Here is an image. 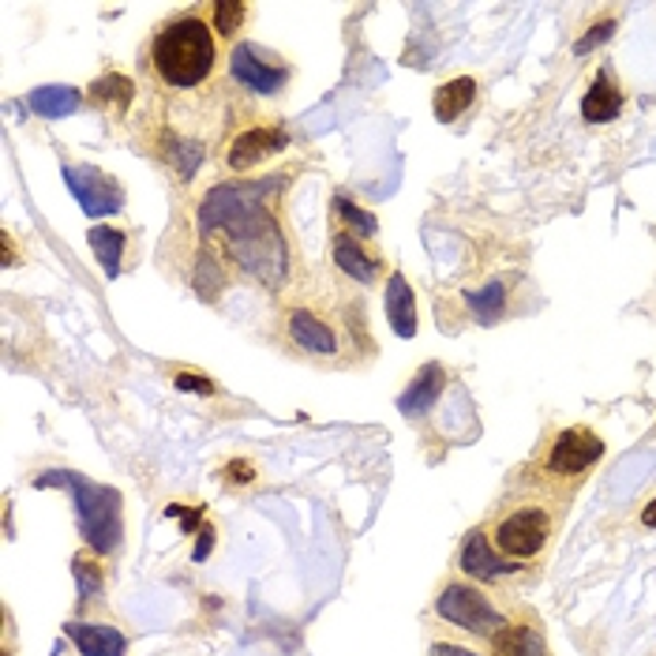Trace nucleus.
I'll use <instances>...</instances> for the list:
<instances>
[{"instance_id": "nucleus-1", "label": "nucleus", "mask_w": 656, "mask_h": 656, "mask_svg": "<svg viewBox=\"0 0 656 656\" xmlns=\"http://www.w3.org/2000/svg\"><path fill=\"white\" fill-rule=\"evenodd\" d=\"M259 196L262 188H214L203 199L199 222L203 230L222 225L230 233L225 244H230L233 259L244 262V270H251L262 282H278L285 274V248Z\"/></svg>"}, {"instance_id": "nucleus-2", "label": "nucleus", "mask_w": 656, "mask_h": 656, "mask_svg": "<svg viewBox=\"0 0 656 656\" xmlns=\"http://www.w3.org/2000/svg\"><path fill=\"white\" fill-rule=\"evenodd\" d=\"M151 60L154 72L165 79L177 91H191L203 79L214 72L218 60V42L214 31L207 26V20L199 15H184V20H173L151 46Z\"/></svg>"}, {"instance_id": "nucleus-3", "label": "nucleus", "mask_w": 656, "mask_h": 656, "mask_svg": "<svg viewBox=\"0 0 656 656\" xmlns=\"http://www.w3.org/2000/svg\"><path fill=\"white\" fill-rule=\"evenodd\" d=\"M68 488L75 495V514L79 525H83V537L98 555H113L120 548V537H125V514H120V492L117 488H105L86 480L83 472L72 469H49L38 477V488Z\"/></svg>"}, {"instance_id": "nucleus-4", "label": "nucleus", "mask_w": 656, "mask_h": 656, "mask_svg": "<svg viewBox=\"0 0 656 656\" xmlns=\"http://www.w3.org/2000/svg\"><path fill=\"white\" fill-rule=\"evenodd\" d=\"M435 611H440L446 623L469 630V634H480V637H495L499 630L506 626V616L495 608L492 597H484V593L469 582L443 585V593L435 597Z\"/></svg>"}, {"instance_id": "nucleus-5", "label": "nucleus", "mask_w": 656, "mask_h": 656, "mask_svg": "<svg viewBox=\"0 0 656 656\" xmlns=\"http://www.w3.org/2000/svg\"><path fill=\"white\" fill-rule=\"evenodd\" d=\"M548 540H551V518L540 506H522V511L514 514H503L492 532V544L499 548V555L506 559L540 555V551L548 548Z\"/></svg>"}, {"instance_id": "nucleus-6", "label": "nucleus", "mask_w": 656, "mask_h": 656, "mask_svg": "<svg viewBox=\"0 0 656 656\" xmlns=\"http://www.w3.org/2000/svg\"><path fill=\"white\" fill-rule=\"evenodd\" d=\"M604 458V443L589 427H563L548 446V472L555 477H582Z\"/></svg>"}, {"instance_id": "nucleus-7", "label": "nucleus", "mask_w": 656, "mask_h": 656, "mask_svg": "<svg viewBox=\"0 0 656 656\" xmlns=\"http://www.w3.org/2000/svg\"><path fill=\"white\" fill-rule=\"evenodd\" d=\"M65 180L72 188V196L79 199L83 214L102 218V214H117L120 203H125V191L113 177H105L94 165H65Z\"/></svg>"}, {"instance_id": "nucleus-8", "label": "nucleus", "mask_w": 656, "mask_h": 656, "mask_svg": "<svg viewBox=\"0 0 656 656\" xmlns=\"http://www.w3.org/2000/svg\"><path fill=\"white\" fill-rule=\"evenodd\" d=\"M230 68H233L236 83L248 86L251 94H278V91H282V83H285V75H289L282 65L267 60L256 46H236Z\"/></svg>"}, {"instance_id": "nucleus-9", "label": "nucleus", "mask_w": 656, "mask_h": 656, "mask_svg": "<svg viewBox=\"0 0 656 656\" xmlns=\"http://www.w3.org/2000/svg\"><path fill=\"white\" fill-rule=\"evenodd\" d=\"M285 147H289L285 131H278V128H248V131H241V136H236L233 143H230L225 165H230L233 173H248L251 165H259L262 157L285 151Z\"/></svg>"}, {"instance_id": "nucleus-10", "label": "nucleus", "mask_w": 656, "mask_h": 656, "mask_svg": "<svg viewBox=\"0 0 656 656\" xmlns=\"http://www.w3.org/2000/svg\"><path fill=\"white\" fill-rule=\"evenodd\" d=\"M461 571L477 577V582H499V577L514 574V566L506 555H499V548L488 540V532L472 529L466 544H461Z\"/></svg>"}, {"instance_id": "nucleus-11", "label": "nucleus", "mask_w": 656, "mask_h": 656, "mask_svg": "<svg viewBox=\"0 0 656 656\" xmlns=\"http://www.w3.org/2000/svg\"><path fill=\"white\" fill-rule=\"evenodd\" d=\"M383 308H387V323L394 327V335L398 338H413L417 335V296L413 289H409L406 274L401 270H394L390 282H387V296H383Z\"/></svg>"}, {"instance_id": "nucleus-12", "label": "nucleus", "mask_w": 656, "mask_h": 656, "mask_svg": "<svg viewBox=\"0 0 656 656\" xmlns=\"http://www.w3.org/2000/svg\"><path fill=\"white\" fill-rule=\"evenodd\" d=\"M623 91H619L616 83H611L608 72H600L593 79V86L585 91L582 98V117L589 120V125H611V120L623 113Z\"/></svg>"}, {"instance_id": "nucleus-13", "label": "nucleus", "mask_w": 656, "mask_h": 656, "mask_svg": "<svg viewBox=\"0 0 656 656\" xmlns=\"http://www.w3.org/2000/svg\"><path fill=\"white\" fill-rule=\"evenodd\" d=\"M443 387H446V372H443V364H424V367H420V372H417V379L409 383V390L398 398V409H401V413H406V417H420V413H427V409H432V401L443 394Z\"/></svg>"}, {"instance_id": "nucleus-14", "label": "nucleus", "mask_w": 656, "mask_h": 656, "mask_svg": "<svg viewBox=\"0 0 656 656\" xmlns=\"http://www.w3.org/2000/svg\"><path fill=\"white\" fill-rule=\"evenodd\" d=\"M68 637L79 645L83 656H125V634L102 623H68Z\"/></svg>"}, {"instance_id": "nucleus-15", "label": "nucleus", "mask_w": 656, "mask_h": 656, "mask_svg": "<svg viewBox=\"0 0 656 656\" xmlns=\"http://www.w3.org/2000/svg\"><path fill=\"white\" fill-rule=\"evenodd\" d=\"M289 338H293L301 349H308V353H319V356L335 353V330L308 308H296L289 315Z\"/></svg>"}, {"instance_id": "nucleus-16", "label": "nucleus", "mask_w": 656, "mask_h": 656, "mask_svg": "<svg viewBox=\"0 0 656 656\" xmlns=\"http://www.w3.org/2000/svg\"><path fill=\"white\" fill-rule=\"evenodd\" d=\"M492 656H548L544 634L537 623H506L492 637Z\"/></svg>"}, {"instance_id": "nucleus-17", "label": "nucleus", "mask_w": 656, "mask_h": 656, "mask_svg": "<svg viewBox=\"0 0 656 656\" xmlns=\"http://www.w3.org/2000/svg\"><path fill=\"white\" fill-rule=\"evenodd\" d=\"M335 262L341 270H345L349 278H356L361 285L375 282V274H379V262H375L367 251L356 244L353 233H338L335 236Z\"/></svg>"}, {"instance_id": "nucleus-18", "label": "nucleus", "mask_w": 656, "mask_h": 656, "mask_svg": "<svg viewBox=\"0 0 656 656\" xmlns=\"http://www.w3.org/2000/svg\"><path fill=\"white\" fill-rule=\"evenodd\" d=\"M79 91L75 86H38V91L26 98V109L38 113L46 120H60V117H72L79 109Z\"/></svg>"}, {"instance_id": "nucleus-19", "label": "nucleus", "mask_w": 656, "mask_h": 656, "mask_svg": "<svg viewBox=\"0 0 656 656\" xmlns=\"http://www.w3.org/2000/svg\"><path fill=\"white\" fill-rule=\"evenodd\" d=\"M472 98H477V79L461 75V79H450V83H443L440 91H435V120H443V125H450V120H458L461 113L469 109Z\"/></svg>"}, {"instance_id": "nucleus-20", "label": "nucleus", "mask_w": 656, "mask_h": 656, "mask_svg": "<svg viewBox=\"0 0 656 656\" xmlns=\"http://www.w3.org/2000/svg\"><path fill=\"white\" fill-rule=\"evenodd\" d=\"M86 241H91V251L98 256L105 274L117 278L120 259H125V233L113 230V225H94V230L86 233Z\"/></svg>"}, {"instance_id": "nucleus-21", "label": "nucleus", "mask_w": 656, "mask_h": 656, "mask_svg": "<svg viewBox=\"0 0 656 656\" xmlns=\"http://www.w3.org/2000/svg\"><path fill=\"white\" fill-rule=\"evenodd\" d=\"M131 94H136V86H131V79L128 75H102L98 83L91 86V98L98 102V105H109L113 113H125L128 105H131Z\"/></svg>"}, {"instance_id": "nucleus-22", "label": "nucleus", "mask_w": 656, "mask_h": 656, "mask_svg": "<svg viewBox=\"0 0 656 656\" xmlns=\"http://www.w3.org/2000/svg\"><path fill=\"white\" fill-rule=\"evenodd\" d=\"M469 308L477 312L480 323H499V315H503V308H506V285L488 282L480 293H469Z\"/></svg>"}, {"instance_id": "nucleus-23", "label": "nucleus", "mask_w": 656, "mask_h": 656, "mask_svg": "<svg viewBox=\"0 0 656 656\" xmlns=\"http://www.w3.org/2000/svg\"><path fill=\"white\" fill-rule=\"evenodd\" d=\"M335 210H338V218L341 222H349L356 230V236H375V230H379V225H375V218L367 214V210H361V207H353L349 203V199H335Z\"/></svg>"}, {"instance_id": "nucleus-24", "label": "nucleus", "mask_w": 656, "mask_h": 656, "mask_svg": "<svg viewBox=\"0 0 656 656\" xmlns=\"http://www.w3.org/2000/svg\"><path fill=\"white\" fill-rule=\"evenodd\" d=\"M210 12H214V23H210V26H218V34H225V38L236 34V26H241V20H244L241 0H218Z\"/></svg>"}, {"instance_id": "nucleus-25", "label": "nucleus", "mask_w": 656, "mask_h": 656, "mask_svg": "<svg viewBox=\"0 0 656 656\" xmlns=\"http://www.w3.org/2000/svg\"><path fill=\"white\" fill-rule=\"evenodd\" d=\"M72 571H75L79 593H83V597H98V589H102V571H98V563H94V559H86V555H75Z\"/></svg>"}, {"instance_id": "nucleus-26", "label": "nucleus", "mask_w": 656, "mask_h": 656, "mask_svg": "<svg viewBox=\"0 0 656 656\" xmlns=\"http://www.w3.org/2000/svg\"><path fill=\"white\" fill-rule=\"evenodd\" d=\"M173 387L184 390V394H218L214 379H207V375H196V372H177Z\"/></svg>"}, {"instance_id": "nucleus-27", "label": "nucleus", "mask_w": 656, "mask_h": 656, "mask_svg": "<svg viewBox=\"0 0 656 656\" xmlns=\"http://www.w3.org/2000/svg\"><path fill=\"white\" fill-rule=\"evenodd\" d=\"M165 514H169V518H180L184 522V529H196V525H199V518H203V506H196V511H188V506H180V503H173L169 506V511H165Z\"/></svg>"}, {"instance_id": "nucleus-28", "label": "nucleus", "mask_w": 656, "mask_h": 656, "mask_svg": "<svg viewBox=\"0 0 656 656\" xmlns=\"http://www.w3.org/2000/svg\"><path fill=\"white\" fill-rule=\"evenodd\" d=\"M225 477H230L233 484H251V480H256V466H251V461H230Z\"/></svg>"}, {"instance_id": "nucleus-29", "label": "nucleus", "mask_w": 656, "mask_h": 656, "mask_svg": "<svg viewBox=\"0 0 656 656\" xmlns=\"http://www.w3.org/2000/svg\"><path fill=\"white\" fill-rule=\"evenodd\" d=\"M611 31H616V20H608V23H600V31H589V34H585V38L582 42H577V52H589L593 46H597V42H604V38H608V34Z\"/></svg>"}, {"instance_id": "nucleus-30", "label": "nucleus", "mask_w": 656, "mask_h": 656, "mask_svg": "<svg viewBox=\"0 0 656 656\" xmlns=\"http://www.w3.org/2000/svg\"><path fill=\"white\" fill-rule=\"evenodd\" d=\"M210 548H214V529L207 525V529L199 532V544H196V551H191V559H196V563H203V559L210 555Z\"/></svg>"}, {"instance_id": "nucleus-31", "label": "nucleus", "mask_w": 656, "mask_h": 656, "mask_svg": "<svg viewBox=\"0 0 656 656\" xmlns=\"http://www.w3.org/2000/svg\"><path fill=\"white\" fill-rule=\"evenodd\" d=\"M432 656H477V653L461 649V645H450V642H435L432 645Z\"/></svg>"}, {"instance_id": "nucleus-32", "label": "nucleus", "mask_w": 656, "mask_h": 656, "mask_svg": "<svg viewBox=\"0 0 656 656\" xmlns=\"http://www.w3.org/2000/svg\"><path fill=\"white\" fill-rule=\"evenodd\" d=\"M642 525L645 529H656V499H649V503L642 506Z\"/></svg>"}, {"instance_id": "nucleus-33", "label": "nucleus", "mask_w": 656, "mask_h": 656, "mask_svg": "<svg viewBox=\"0 0 656 656\" xmlns=\"http://www.w3.org/2000/svg\"><path fill=\"white\" fill-rule=\"evenodd\" d=\"M4 267H12V241L4 236Z\"/></svg>"}]
</instances>
